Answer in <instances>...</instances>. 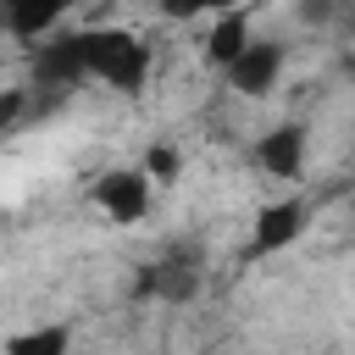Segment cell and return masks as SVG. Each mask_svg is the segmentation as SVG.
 I'll return each mask as SVG.
<instances>
[{
  "label": "cell",
  "instance_id": "6da1fadb",
  "mask_svg": "<svg viewBox=\"0 0 355 355\" xmlns=\"http://www.w3.org/2000/svg\"><path fill=\"white\" fill-rule=\"evenodd\" d=\"M78 39H83V67H89V78H105V83L122 89V94L144 89V78H150V44H144V39H133L128 28H83Z\"/></svg>",
  "mask_w": 355,
  "mask_h": 355
},
{
  "label": "cell",
  "instance_id": "7a4b0ae2",
  "mask_svg": "<svg viewBox=\"0 0 355 355\" xmlns=\"http://www.w3.org/2000/svg\"><path fill=\"white\" fill-rule=\"evenodd\" d=\"M89 200H94L111 222H139V216L150 211V178H144L139 166H111V172H100V183L89 189Z\"/></svg>",
  "mask_w": 355,
  "mask_h": 355
},
{
  "label": "cell",
  "instance_id": "3957f363",
  "mask_svg": "<svg viewBox=\"0 0 355 355\" xmlns=\"http://www.w3.org/2000/svg\"><path fill=\"white\" fill-rule=\"evenodd\" d=\"M300 233H305V200H277V205H261V216H255V233H250V250H244V261L277 255V250H288Z\"/></svg>",
  "mask_w": 355,
  "mask_h": 355
},
{
  "label": "cell",
  "instance_id": "277c9868",
  "mask_svg": "<svg viewBox=\"0 0 355 355\" xmlns=\"http://www.w3.org/2000/svg\"><path fill=\"white\" fill-rule=\"evenodd\" d=\"M194 288H200V266H194V255L150 261V266L139 272V283H133V294H144V300H166V305L194 300Z\"/></svg>",
  "mask_w": 355,
  "mask_h": 355
},
{
  "label": "cell",
  "instance_id": "5b68a950",
  "mask_svg": "<svg viewBox=\"0 0 355 355\" xmlns=\"http://www.w3.org/2000/svg\"><path fill=\"white\" fill-rule=\"evenodd\" d=\"M222 72H227V83H233L239 94H266V89L277 83V72H283V44H272V39H250Z\"/></svg>",
  "mask_w": 355,
  "mask_h": 355
},
{
  "label": "cell",
  "instance_id": "8992f818",
  "mask_svg": "<svg viewBox=\"0 0 355 355\" xmlns=\"http://www.w3.org/2000/svg\"><path fill=\"white\" fill-rule=\"evenodd\" d=\"M33 78H39L44 89H72V83H83V78H89V67H83V39H78V33L50 39V44L33 55Z\"/></svg>",
  "mask_w": 355,
  "mask_h": 355
},
{
  "label": "cell",
  "instance_id": "52a82bcc",
  "mask_svg": "<svg viewBox=\"0 0 355 355\" xmlns=\"http://www.w3.org/2000/svg\"><path fill=\"white\" fill-rule=\"evenodd\" d=\"M255 161H261L272 178H300V166H305V128H300V122L272 128V133L255 144Z\"/></svg>",
  "mask_w": 355,
  "mask_h": 355
},
{
  "label": "cell",
  "instance_id": "ba28073f",
  "mask_svg": "<svg viewBox=\"0 0 355 355\" xmlns=\"http://www.w3.org/2000/svg\"><path fill=\"white\" fill-rule=\"evenodd\" d=\"M0 6H6V33H17V39H44L72 0H0Z\"/></svg>",
  "mask_w": 355,
  "mask_h": 355
},
{
  "label": "cell",
  "instance_id": "9c48e42d",
  "mask_svg": "<svg viewBox=\"0 0 355 355\" xmlns=\"http://www.w3.org/2000/svg\"><path fill=\"white\" fill-rule=\"evenodd\" d=\"M244 44H250V17L244 11H222L216 28H211V39H205V61L211 67H227Z\"/></svg>",
  "mask_w": 355,
  "mask_h": 355
},
{
  "label": "cell",
  "instance_id": "30bf717a",
  "mask_svg": "<svg viewBox=\"0 0 355 355\" xmlns=\"http://www.w3.org/2000/svg\"><path fill=\"white\" fill-rule=\"evenodd\" d=\"M0 349H6V355H67V349H72V327H67V322L28 327V333H11Z\"/></svg>",
  "mask_w": 355,
  "mask_h": 355
},
{
  "label": "cell",
  "instance_id": "8fae6325",
  "mask_svg": "<svg viewBox=\"0 0 355 355\" xmlns=\"http://www.w3.org/2000/svg\"><path fill=\"white\" fill-rule=\"evenodd\" d=\"M178 166H183V161H178V150H172V144H155V150H150V161H144L139 172H144V178H178Z\"/></svg>",
  "mask_w": 355,
  "mask_h": 355
},
{
  "label": "cell",
  "instance_id": "7c38bea8",
  "mask_svg": "<svg viewBox=\"0 0 355 355\" xmlns=\"http://www.w3.org/2000/svg\"><path fill=\"white\" fill-rule=\"evenodd\" d=\"M22 111H28V89H0V133H6V128H17V122H22Z\"/></svg>",
  "mask_w": 355,
  "mask_h": 355
},
{
  "label": "cell",
  "instance_id": "4fadbf2b",
  "mask_svg": "<svg viewBox=\"0 0 355 355\" xmlns=\"http://www.w3.org/2000/svg\"><path fill=\"white\" fill-rule=\"evenodd\" d=\"M161 11L166 17H194V11H205V0H161Z\"/></svg>",
  "mask_w": 355,
  "mask_h": 355
},
{
  "label": "cell",
  "instance_id": "5bb4252c",
  "mask_svg": "<svg viewBox=\"0 0 355 355\" xmlns=\"http://www.w3.org/2000/svg\"><path fill=\"white\" fill-rule=\"evenodd\" d=\"M327 11H333V6H327V0H300V17H305V22H322V17H327Z\"/></svg>",
  "mask_w": 355,
  "mask_h": 355
},
{
  "label": "cell",
  "instance_id": "9a60e30c",
  "mask_svg": "<svg viewBox=\"0 0 355 355\" xmlns=\"http://www.w3.org/2000/svg\"><path fill=\"white\" fill-rule=\"evenodd\" d=\"M0 33H6V28H0Z\"/></svg>",
  "mask_w": 355,
  "mask_h": 355
}]
</instances>
